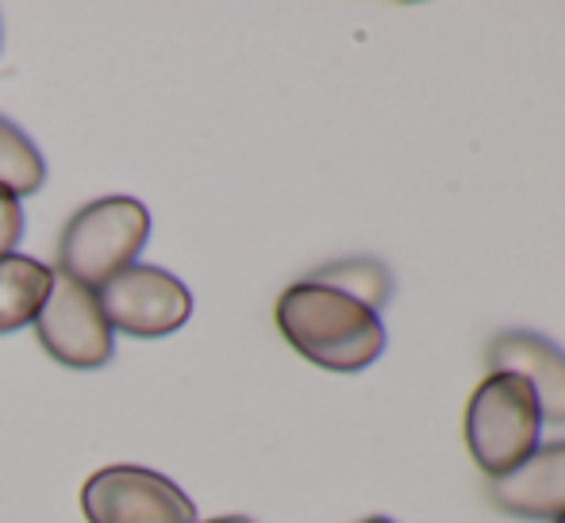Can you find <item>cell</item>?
Masks as SVG:
<instances>
[{
	"label": "cell",
	"instance_id": "1",
	"mask_svg": "<svg viewBox=\"0 0 565 523\" xmlns=\"http://www.w3.org/2000/svg\"><path fill=\"white\" fill-rule=\"evenodd\" d=\"M277 328L300 359L331 374H358L385 351V328L377 312L308 277L281 292Z\"/></svg>",
	"mask_w": 565,
	"mask_h": 523
},
{
	"label": "cell",
	"instance_id": "2",
	"mask_svg": "<svg viewBox=\"0 0 565 523\" xmlns=\"http://www.w3.org/2000/svg\"><path fill=\"white\" fill-rule=\"evenodd\" d=\"M150 212L135 196H100L66 220L58 239V274L97 292L147 247Z\"/></svg>",
	"mask_w": 565,
	"mask_h": 523
},
{
	"label": "cell",
	"instance_id": "3",
	"mask_svg": "<svg viewBox=\"0 0 565 523\" xmlns=\"http://www.w3.org/2000/svg\"><path fill=\"white\" fill-rule=\"evenodd\" d=\"M543 435V412L535 393L515 374H489L466 408V442L473 462L492 481L512 473Z\"/></svg>",
	"mask_w": 565,
	"mask_h": 523
},
{
	"label": "cell",
	"instance_id": "4",
	"mask_svg": "<svg viewBox=\"0 0 565 523\" xmlns=\"http://www.w3.org/2000/svg\"><path fill=\"white\" fill-rule=\"evenodd\" d=\"M89 523H196V504L170 478L142 466H108L82 489Z\"/></svg>",
	"mask_w": 565,
	"mask_h": 523
},
{
	"label": "cell",
	"instance_id": "5",
	"mask_svg": "<svg viewBox=\"0 0 565 523\" xmlns=\"http://www.w3.org/2000/svg\"><path fill=\"white\" fill-rule=\"evenodd\" d=\"M35 335L54 362L70 370H97L113 359V328L97 292L54 269L51 297L35 316Z\"/></svg>",
	"mask_w": 565,
	"mask_h": 523
},
{
	"label": "cell",
	"instance_id": "6",
	"mask_svg": "<svg viewBox=\"0 0 565 523\" xmlns=\"http://www.w3.org/2000/svg\"><path fill=\"white\" fill-rule=\"evenodd\" d=\"M97 300L105 308L108 328L139 339L170 335L193 316V292L185 289V281L158 266L119 269L113 281L97 289Z\"/></svg>",
	"mask_w": 565,
	"mask_h": 523
},
{
	"label": "cell",
	"instance_id": "7",
	"mask_svg": "<svg viewBox=\"0 0 565 523\" xmlns=\"http://www.w3.org/2000/svg\"><path fill=\"white\" fill-rule=\"evenodd\" d=\"M492 374H515L535 393L543 424H565V351L539 331H500L484 351Z\"/></svg>",
	"mask_w": 565,
	"mask_h": 523
},
{
	"label": "cell",
	"instance_id": "8",
	"mask_svg": "<svg viewBox=\"0 0 565 523\" xmlns=\"http://www.w3.org/2000/svg\"><path fill=\"white\" fill-rule=\"evenodd\" d=\"M489 497L500 512L523 520L565 516V439L531 450L512 473L492 481Z\"/></svg>",
	"mask_w": 565,
	"mask_h": 523
},
{
	"label": "cell",
	"instance_id": "9",
	"mask_svg": "<svg viewBox=\"0 0 565 523\" xmlns=\"http://www.w3.org/2000/svg\"><path fill=\"white\" fill-rule=\"evenodd\" d=\"M54 269L35 258L4 255L0 258V335L35 323L51 297Z\"/></svg>",
	"mask_w": 565,
	"mask_h": 523
},
{
	"label": "cell",
	"instance_id": "10",
	"mask_svg": "<svg viewBox=\"0 0 565 523\" xmlns=\"http://www.w3.org/2000/svg\"><path fill=\"white\" fill-rule=\"evenodd\" d=\"M308 281L328 285V289L342 292V297L365 305L370 312H381V308L388 305V297H393V277H388V269L381 266V262H373V258L331 262V266L316 269Z\"/></svg>",
	"mask_w": 565,
	"mask_h": 523
},
{
	"label": "cell",
	"instance_id": "11",
	"mask_svg": "<svg viewBox=\"0 0 565 523\" xmlns=\"http://www.w3.org/2000/svg\"><path fill=\"white\" fill-rule=\"evenodd\" d=\"M46 178L43 154L15 124L0 120V193L8 196H31Z\"/></svg>",
	"mask_w": 565,
	"mask_h": 523
},
{
	"label": "cell",
	"instance_id": "12",
	"mask_svg": "<svg viewBox=\"0 0 565 523\" xmlns=\"http://www.w3.org/2000/svg\"><path fill=\"white\" fill-rule=\"evenodd\" d=\"M23 235V209L15 196L0 193V258L12 255L15 243H20Z\"/></svg>",
	"mask_w": 565,
	"mask_h": 523
},
{
	"label": "cell",
	"instance_id": "13",
	"mask_svg": "<svg viewBox=\"0 0 565 523\" xmlns=\"http://www.w3.org/2000/svg\"><path fill=\"white\" fill-rule=\"evenodd\" d=\"M204 523H254V520H246V516H220V520H204Z\"/></svg>",
	"mask_w": 565,
	"mask_h": 523
},
{
	"label": "cell",
	"instance_id": "14",
	"mask_svg": "<svg viewBox=\"0 0 565 523\" xmlns=\"http://www.w3.org/2000/svg\"><path fill=\"white\" fill-rule=\"evenodd\" d=\"M362 523H393V520H385V516H370V520H362Z\"/></svg>",
	"mask_w": 565,
	"mask_h": 523
},
{
	"label": "cell",
	"instance_id": "15",
	"mask_svg": "<svg viewBox=\"0 0 565 523\" xmlns=\"http://www.w3.org/2000/svg\"><path fill=\"white\" fill-rule=\"evenodd\" d=\"M554 523H565V516H558V520H554Z\"/></svg>",
	"mask_w": 565,
	"mask_h": 523
}]
</instances>
